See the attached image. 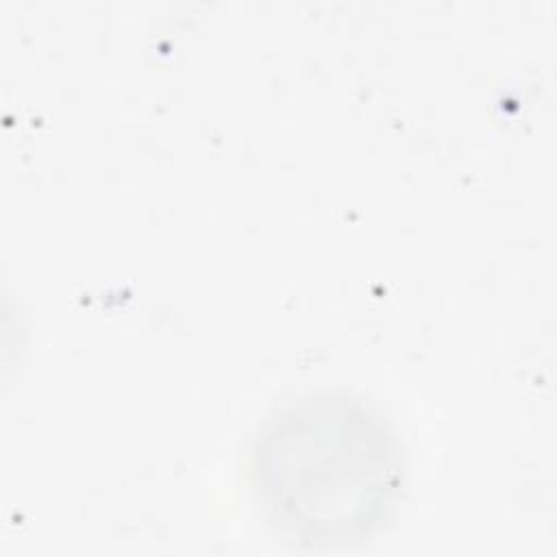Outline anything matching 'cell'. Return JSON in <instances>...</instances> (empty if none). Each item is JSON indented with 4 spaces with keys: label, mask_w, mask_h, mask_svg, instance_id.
<instances>
[{
    "label": "cell",
    "mask_w": 557,
    "mask_h": 557,
    "mask_svg": "<svg viewBox=\"0 0 557 557\" xmlns=\"http://www.w3.org/2000/svg\"><path fill=\"white\" fill-rule=\"evenodd\" d=\"M292 418L261 470L278 518L311 542L366 533L398 485L396 455L383 426L346 403Z\"/></svg>",
    "instance_id": "6da1fadb"
}]
</instances>
